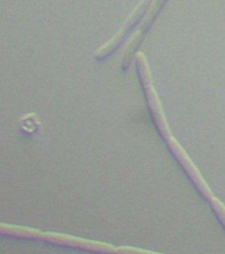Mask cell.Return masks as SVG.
Returning <instances> with one entry per match:
<instances>
[{
	"label": "cell",
	"instance_id": "3957f363",
	"mask_svg": "<svg viewBox=\"0 0 225 254\" xmlns=\"http://www.w3.org/2000/svg\"><path fill=\"white\" fill-rule=\"evenodd\" d=\"M41 240H45V241L52 242V244H57V245L71 246V248H77V249L87 250V252H95V253L101 254H115V252H117V248L110 245V244L90 241V240L73 237V236H67V234L44 233L43 232Z\"/></svg>",
	"mask_w": 225,
	"mask_h": 254
},
{
	"label": "cell",
	"instance_id": "5b68a950",
	"mask_svg": "<svg viewBox=\"0 0 225 254\" xmlns=\"http://www.w3.org/2000/svg\"><path fill=\"white\" fill-rule=\"evenodd\" d=\"M164 3H166V0H152V1H151L150 7L147 8L146 13H145V16H143L142 20H141V23H139V27L138 29H137V32H135L134 35H133V37L129 40V43L125 45V48H123V69H126V67L129 66V63H130L133 52L135 51V48L138 47V44H141L143 36H145L146 31L151 25V23L154 21V19L156 17V15H158V12L160 11V8L164 5Z\"/></svg>",
	"mask_w": 225,
	"mask_h": 254
},
{
	"label": "cell",
	"instance_id": "7a4b0ae2",
	"mask_svg": "<svg viewBox=\"0 0 225 254\" xmlns=\"http://www.w3.org/2000/svg\"><path fill=\"white\" fill-rule=\"evenodd\" d=\"M152 0H139L138 5L134 8V11L131 12V15L127 17V20L123 24V27L119 29L113 39H110L106 44H103L102 47L99 48L98 51L95 52L94 57L97 60H102L107 56L111 55V52H114L117 48L123 43V40L126 39V36L129 35V32L133 29V28L137 25L138 23H141V20L146 13L147 8L150 7V4Z\"/></svg>",
	"mask_w": 225,
	"mask_h": 254
},
{
	"label": "cell",
	"instance_id": "52a82bcc",
	"mask_svg": "<svg viewBox=\"0 0 225 254\" xmlns=\"http://www.w3.org/2000/svg\"><path fill=\"white\" fill-rule=\"evenodd\" d=\"M115 254H160L150 252V250L138 249V248H130V246H118Z\"/></svg>",
	"mask_w": 225,
	"mask_h": 254
},
{
	"label": "cell",
	"instance_id": "6da1fadb",
	"mask_svg": "<svg viewBox=\"0 0 225 254\" xmlns=\"http://www.w3.org/2000/svg\"><path fill=\"white\" fill-rule=\"evenodd\" d=\"M135 63H137V69H138L139 77H141V81H142L143 90H145V94H146L147 105H149V109L151 111V115L154 118V122L156 125V127H158L160 135L164 138L166 142H168L174 136L171 134L170 127L167 125V121L164 118V114H163L160 101H159V97L156 95V91H155L154 85H152L150 69H149V64H147V60L145 57V55L141 53V52L137 53V56H135Z\"/></svg>",
	"mask_w": 225,
	"mask_h": 254
},
{
	"label": "cell",
	"instance_id": "277c9868",
	"mask_svg": "<svg viewBox=\"0 0 225 254\" xmlns=\"http://www.w3.org/2000/svg\"><path fill=\"white\" fill-rule=\"evenodd\" d=\"M167 146L170 147V150L172 151V154L175 155V158L179 162V164L183 167V170L186 171V174L188 175V178L194 182V184L196 186V188L199 190V192L204 196L206 198L211 200L214 197L212 194V190H210V187L207 186V183L204 182L202 174L199 172V170L196 168L192 160L190 159V156L187 155V152L184 151V148H182V146L179 144L178 140L175 138H171L168 142H167Z\"/></svg>",
	"mask_w": 225,
	"mask_h": 254
},
{
	"label": "cell",
	"instance_id": "8992f818",
	"mask_svg": "<svg viewBox=\"0 0 225 254\" xmlns=\"http://www.w3.org/2000/svg\"><path fill=\"white\" fill-rule=\"evenodd\" d=\"M211 205H212V208H214L215 213H216V216L219 217V220L222 221L223 225L225 226V205L223 204L219 198H216L214 196V197L211 198Z\"/></svg>",
	"mask_w": 225,
	"mask_h": 254
}]
</instances>
